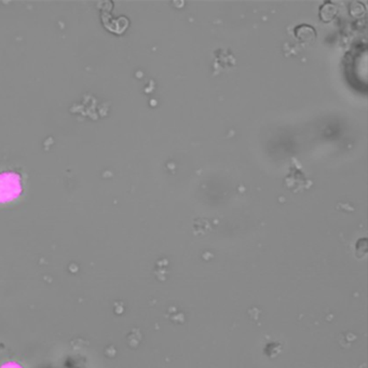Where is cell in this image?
<instances>
[{
	"label": "cell",
	"mask_w": 368,
	"mask_h": 368,
	"mask_svg": "<svg viewBox=\"0 0 368 368\" xmlns=\"http://www.w3.org/2000/svg\"><path fill=\"white\" fill-rule=\"evenodd\" d=\"M4 368H20L19 366L14 365V364H11V365L5 366Z\"/></svg>",
	"instance_id": "cell-5"
},
{
	"label": "cell",
	"mask_w": 368,
	"mask_h": 368,
	"mask_svg": "<svg viewBox=\"0 0 368 368\" xmlns=\"http://www.w3.org/2000/svg\"><path fill=\"white\" fill-rule=\"evenodd\" d=\"M336 14H337V7L332 1H326L320 8V16L324 22H329V21L333 20Z\"/></svg>",
	"instance_id": "cell-3"
},
{
	"label": "cell",
	"mask_w": 368,
	"mask_h": 368,
	"mask_svg": "<svg viewBox=\"0 0 368 368\" xmlns=\"http://www.w3.org/2000/svg\"><path fill=\"white\" fill-rule=\"evenodd\" d=\"M22 193L21 178L14 172L0 174V203L16 199Z\"/></svg>",
	"instance_id": "cell-1"
},
{
	"label": "cell",
	"mask_w": 368,
	"mask_h": 368,
	"mask_svg": "<svg viewBox=\"0 0 368 368\" xmlns=\"http://www.w3.org/2000/svg\"><path fill=\"white\" fill-rule=\"evenodd\" d=\"M295 35L302 43H311L317 38V31L311 25L302 24L295 29Z\"/></svg>",
	"instance_id": "cell-2"
},
{
	"label": "cell",
	"mask_w": 368,
	"mask_h": 368,
	"mask_svg": "<svg viewBox=\"0 0 368 368\" xmlns=\"http://www.w3.org/2000/svg\"><path fill=\"white\" fill-rule=\"evenodd\" d=\"M364 10L365 8H364L363 4L359 3V1H354L350 6V14L354 16H361L362 14H364Z\"/></svg>",
	"instance_id": "cell-4"
}]
</instances>
